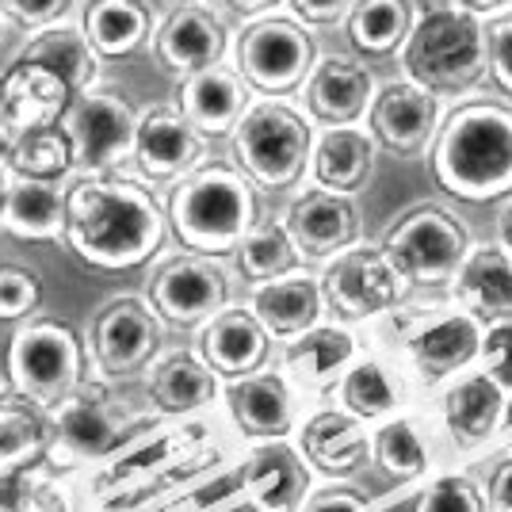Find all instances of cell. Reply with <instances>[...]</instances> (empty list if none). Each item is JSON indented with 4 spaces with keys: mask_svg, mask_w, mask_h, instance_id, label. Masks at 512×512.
I'll return each mask as SVG.
<instances>
[{
    "mask_svg": "<svg viewBox=\"0 0 512 512\" xmlns=\"http://www.w3.org/2000/svg\"><path fill=\"white\" fill-rule=\"evenodd\" d=\"M165 203L123 172H73L65 180L62 245L96 272H130L165 249Z\"/></svg>",
    "mask_w": 512,
    "mask_h": 512,
    "instance_id": "obj_1",
    "label": "cell"
},
{
    "mask_svg": "<svg viewBox=\"0 0 512 512\" xmlns=\"http://www.w3.org/2000/svg\"><path fill=\"white\" fill-rule=\"evenodd\" d=\"M428 169L440 192L463 203L512 195V104L478 96L444 111L428 146Z\"/></svg>",
    "mask_w": 512,
    "mask_h": 512,
    "instance_id": "obj_2",
    "label": "cell"
},
{
    "mask_svg": "<svg viewBox=\"0 0 512 512\" xmlns=\"http://www.w3.org/2000/svg\"><path fill=\"white\" fill-rule=\"evenodd\" d=\"M165 218L180 249L230 256L241 237L260 222V192L234 161H199L169 184Z\"/></svg>",
    "mask_w": 512,
    "mask_h": 512,
    "instance_id": "obj_3",
    "label": "cell"
},
{
    "mask_svg": "<svg viewBox=\"0 0 512 512\" xmlns=\"http://www.w3.org/2000/svg\"><path fill=\"white\" fill-rule=\"evenodd\" d=\"M46 421H50V451H46L50 467L85 474L107 463L111 455H119L138 432L157 425L161 413L138 409L115 390V383L88 375L69 394L46 406Z\"/></svg>",
    "mask_w": 512,
    "mask_h": 512,
    "instance_id": "obj_4",
    "label": "cell"
},
{
    "mask_svg": "<svg viewBox=\"0 0 512 512\" xmlns=\"http://www.w3.org/2000/svg\"><path fill=\"white\" fill-rule=\"evenodd\" d=\"M398 58L413 85L440 100H463L486 81V20L459 4L432 8L413 20Z\"/></svg>",
    "mask_w": 512,
    "mask_h": 512,
    "instance_id": "obj_5",
    "label": "cell"
},
{
    "mask_svg": "<svg viewBox=\"0 0 512 512\" xmlns=\"http://www.w3.org/2000/svg\"><path fill=\"white\" fill-rule=\"evenodd\" d=\"M314 123L291 96H253L230 130L234 165L256 184V192L299 188L310 165Z\"/></svg>",
    "mask_w": 512,
    "mask_h": 512,
    "instance_id": "obj_6",
    "label": "cell"
},
{
    "mask_svg": "<svg viewBox=\"0 0 512 512\" xmlns=\"http://www.w3.org/2000/svg\"><path fill=\"white\" fill-rule=\"evenodd\" d=\"M383 337L390 344V356L406 367L413 386H444L459 371L478 363L482 348V321L467 314L463 306L444 310H390Z\"/></svg>",
    "mask_w": 512,
    "mask_h": 512,
    "instance_id": "obj_7",
    "label": "cell"
},
{
    "mask_svg": "<svg viewBox=\"0 0 512 512\" xmlns=\"http://www.w3.org/2000/svg\"><path fill=\"white\" fill-rule=\"evenodd\" d=\"M318 58V39L291 12H264L249 16L230 35L226 62L253 88V96H291L299 92L302 77Z\"/></svg>",
    "mask_w": 512,
    "mask_h": 512,
    "instance_id": "obj_8",
    "label": "cell"
},
{
    "mask_svg": "<svg viewBox=\"0 0 512 512\" xmlns=\"http://www.w3.org/2000/svg\"><path fill=\"white\" fill-rule=\"evenodd\" d=\"M88 375H92L88 344L73 325L39 318V314L16 325L8 341V363H4V379L12 394L50 406Z\"/></svg>",
    "mask_w": 512,
    "mask_h": 512,
    "instance_id": "obj_9",
    "label": "cell"
},
{
    "mask_svg": "<svg viewBox=\"0 0 512 512\" xmlns=\"http://www.w3.org/2000/svg\"><path fill=\"white\" fill-rule=\"evenodd\" d=\"M379 249L409 279V287H444L470 253V230L448 207L417 203L390 222Z\"/></svg>",
    "mask_w": 512,
    "mask_h": 512,
    "instance_id": "obj_10",
    "label": "cell"
},
{
    "mask_svg": "<svg viewBox=\"0 0 512 512\" xmlns=\"http://www.w3.org/2000/svg\"><path fill=\"white\" fill-rule=\"evenodd\" d=\"M321 299L325 314L344 325L379 321L383 314L409 302V279L390 264L379 245H348L329 260H321Z\"/></svg>",
    "mask_w": 512,
    "mask_h": 512,
    "instance_id": "obj_11",
    "label": "cell"
},
{
    "mask_svg": "<svg viewBox=\"0 0 512 512\" xmlns=\"http://www.w3.org/2000/svg\"><path fill=\"white\" fill-rule=\"evenodd\" d=\"M165 321L150 306L146 295H115L96 310L88 325V363L92 375L107 383L134 379L161 356L165 344Z\"/></svg>",
    "mask_w": 512,
    "mask_h": 512,
    "instance_id": "obj_12",
    "label": "cell"
},
{
    "mask_svg": "<svg viewBox=\"0 0 512 512\" xmlns=\"http://www.w3.org/2000/svg\"><path fill=\"white\" fill-rule=\"evenodd\" d=\"M146 299L169 329L192 333L207 318H214L222 306H230L234 279L226 272L222 256L180 249L153 264L150 279H146Z\"/></svg>",
    "mask_w": 512,
    "mask_h": 512,
    "instance_id": "obj_13",
    "label": "cell"
},
{
    "mask_svg": "<svg viewBox=\"0 0 512 512\" xmlns=\"http://www.w3.org/2000/svg\"><path fill=\"white\" fill-rule=\"evenodd\" d=\"M58 123L69 134L77 172H123V165H130L138 111L115 88L92 85L77 92Z\"/></svg>",
    "mask_w": 512,
    "mask_h": 512,
    "instance_id": "obj_14",
    "label": "cell"
},
{
    "mask_svg": "<svg viewBox=\"0 0 512 512\" xmlns=\"http://www.w3.org/2000/svg\"><path fill=\"white\" fill-rule=\"evenodd\" d=\"M218 402L226 406L230 425L241 440H291L299 428V390L279 375V367H260L237 379H222Z\"/></svg>",
    "mask_w": 512,
    "mask_h": 512,
    "instance_id": "obj_15",
    "label": "cell"
},
{
    "mask_svg": "<svg viewBox=\"0 0 512 512\" xmlns=\"http://www.w3.org/2000/svg\"><path fill=\"white\" fill-rule=\"evenodd\" d=\"M444 100L428 88L413 85L409 77L375 85L371 107H367V130L371 138L394 157H425L432 134L440 127Z\"/></svg>",
    "mask_w": 512,
    "mask_h": 512,
    "instance_id": "obj_16",
    "label": "cell"
},
{
    "mask_svg": "<svg viewBox=\"0 0 512 512\" xmlns=\"http://www.w3.org/2000/svg\"><path fill=\"white\" fill-rule=\"evenodd\" d=\"M199 161H207V138L176 111L172 104H153L138 111L134 123V150L130 165L138 180L146 184H172L184 172H192Z\"/></svg>",
    "mask_w": 512,
    "mask_h": 512,
    "instance_id": "obj_17",
    "label": "cell"
},
{
    "mask_svg": "<svg viewBox=\"0 0 512 512\" xmlns=\"http://www.w3.org/2000/svg\"><path fill=\"white\" fill-rule=\"evenodd\" d=\"M279 222L291 234L306 264H321L363 237V218L356 199L341 192H325L318 184L295 195Z\"/></svg>",
    "mask_w": 512,
    "mask_h": 512,
    "instance_id": "obj_18",
    "label": "cell"
},
{
    "mask_svg": "<svg viewBox=\"0 0 512 512\" xmlns=\"http://www.w3.org/2000/svg\"><path fill=\"white\" fill-rule=\"evenodd\" d=\"M371 96H375L371 69L348 54H318L299 85V107L314 127L363 123Z\"/></svg>",
    "mask_w": 512,
    "mask_h": 512,
    "instance_id": "obj_19",
    "label": "cell"
},
{
    "mask_svg": "<svg viewBox=\"0 0 512 512\" xmlns=\"http://www.w3.org/2000/svg\"><path fill=\"white\" fill-rule=\"evenodd\" d=\"M505 390L493 383L486 371L467 367L440 390V421L448 432L451 448L467 459H478L497 448Z\"/></svg>",
    "mask_w": 512,
    "mask_h": 512,
    "instance_id": "obj_20",
    "label": "cell"
},
{
    "mask_svg": "<svg viewBox=\"0 0 512 512\" xmlns=\"http://www.w3.org/2000/svg\"><path fill=\"white\" fill-rule=\"evenodd\" d=\"M153 50H157V62L165 65L169 73L184 77V73L207 69L214 62H226V54H230V27L203 0L176 4L165 20H157Z\"/></svg>",
    "mask_w": 512,
    "mask_h": 512,
    "instance_id": "obj_21",
    "label": "cell"
},
{
    "mask_svg": "<svg viewBox=\"0 0 512 512\" xmlns=\"http://www.w3.org/2000/svg\"><path fill=\"white\" fill-rule=\"evenodd\" d=\"M279 356V375L295 386L299 394H325L348 371V363L360 356V337L344 321H325L310 325L306 333L283 341Z\"/></svg>",
    "mask_w": 512,
    "mask_h": 512,
    "instance_id": "obj_22",
    "label": "cell"
},
{
    "mask_svg": "<svg viewBox=\"0 0 512 512\" xmlns=\"http://www.w3.org/2000/svg\"><path fill=\"white\" fill-rule=\"evenodd\" d=\"M272 337L256 321L249 306H222L214 318H207L195 329V352L211 367L218 379H237L260 371L272 360Z\"/></svg>",
    "mask_w": 512,
    "mask_h": 512,
    "instance_id": "obj_23",
    "label": "cell"
},
{
    "mask_svg": "<svg viewBox=\"0 0 512 512\" xmlns=\"http://www.w3.org/2000/svg\"><path fill=\"white\" fill-rule=\"evenodd\" d=\"M253 100V88L241 81L230 62H214L207 69L184 73L176 81V111L192 123L203 138H226L241 111Z\"/></svg>",
    "mask_w": 512,
    "mask_h": 512,
    "instance_id": "obj_24",
    "label": "cell"
},
{
    "mask_svg": "<svg viewBox=\"0 0 512 512\" xmlns=\"http://www.w3.org/2000/svg\"><path fill=\"white\" fill-rule=\"evenodd\" d=\"M310 490L306 463L287 440H264L237 463V497L256 512H291Z\"/></svg>",
    "mask_w": 512,
    "mask_h": 512,
    "instance_id": "obj_25",
    "label": "cell"
},
{
    "mask_svg": "<svg viewBox=\"0 0 512 512\" xmlns=\"http://www.w3.org/2000/svg\"><path fill=\"white\" fill-rule=\"evenodd\" d=\"M333 390H337V406L360 417L363 425H379L386 417L406 413L417 386L409 383L406 367L383 352V356H356Z\"/></svg>",
    "mask_w": 512,
    "mask_h": 512,
    "instance_id": "obj_26",
    "label": "cell"
},
{
    "mask_svg": "<svg viewBox=\"0 0 512 512\" xmlns=\"http://www.w3.org/2000/svg\"><path fill=\"white\" fill-rule=\"evenodd\" d=\"M379 157V142L371 138L367 123H341V127H314L310 165L306 176L325 192L360 195L371 184Z\"/></svg>",
    "mask_w": 512,
    "mask_h": 512,
    "instance_id": "obj_27",
    "label": "cell"
},
{
    "mask_svg": "<svg viewBox=\"0 0 512 512\" xmlns=\"http://www.w3.org/2000/svg\"><path fill=\"white\" fill-rule=\"evenodd\" d=\"M295 440H299V455L306 467L325 474V478H341V474H352L356 467H363L371 432L348 409L321 406L299 417Z\"/></svg>",
    "mask_w": 512,
    "mask_h": 512,
    "instance_id": "obj_28",
    "label": "cell"
},
{
    "mask_svg": "<svg viewBox=\"0 0 512 512\" xmlns=\"http://www.w3.org/2000/svg\"><path fill=\"white\" fill-rule=\"evenodd\" d=\"M249 310L256 321L268 329L272 341H291L306 333L310 325L325 318V299H321V283L314 272H306V264L295 272H283L276 279H264L249 287Z\"/></svg>",
    "mask_w": 512,
    "mask_h": 512,
    "instance_id": "obj_29",
    "label": "cell"
},
{
    "mask_svg": "<svg viewBox=\"0 0 512 512\" xmlns=\"http://www.w3.org/2000/svg\"><path fill=\"white\" fill-rule=\"evenodd\" d=\"M146 371H150V379H146L150 409L161 417H195L203 409L218 406L222 379L203 363V356L195 348L165 352Z\"/></svg>",
    "mask_w": 512,
    "mask_h": 512,
    "instance_id": "obj_30",
    "label": "cell"
},
{
    "mask_svg": "<svg viewBox=\"0 0 512 512\" xmlns=\"http://www.w3.org/2000/svg\"><path fill=\"white\" fill-rule=\"evenodd\" d=\"M455 306L482 321L512 318V253L505 245H470L459 272L451 276Z\"/></svg>",
    "mask_w": 512,
    "mask_h": 512,
    "instance_id": "obj_31",
    "label": "cell"
},
{
    "mask_svg": "<svg viewBox=\"0 0 512 512\" xmlns=\"http://www.w3.org/2000/svg\"><path fill=\"white\" fill-rule=\"evenodd\" d=\"M0 96H4L8 123L20 134V130L58 123L69 100H73V88L65 85L54 69H46L43 62H31V58L16 54V62L0 73Z\"/></svg>",
    "mask_w": 512,
    "mask_h": 512,
    "instance_id": "obj_32",
    "label": "cell"
},
{
    "mask_svg": "<svg viewBox=\"0 0 512 512\" xmlns=\"http://www.w3.org/2000/svg\"><path fill=\"white\" fill-rule=\"evenodd\" d=\"M367 455L390 482L417 486V482H425L428 474H436L440 448H436V436H432L425 417L398 413V417H386V421L375 425Z\"/></svg>",
    "mask_w": 512,
    "mask_h": 512,
    "instance_id": "obj_33",
    "label": "cell"
},
{
    "mask_svg": "<svg viewBox=\"0 0 512 512\" xmlns=\"http://www.w3.org/2000/svg\"><path fill=\"white\" fill-rule=\"evenodd\" d=\"M81 31L100 62H123L153 43L157 12L150 0H85Z\"/></svg>",
    "mask_w": 512,
    "mask_h": 512,
    "instance_id": "obj_34",
    "label": "cell"
},
{
    "mask_svg": "<svg viewBox=\"0 0 512 512\" xmlns=\"http://www.w3.org/2000/svg\"><path fill=\"white\" fill-rule=\"evenodd\" d=\"M65 180L8 176L0 199V230L16 241H62Z\"/></svg>",
    "mask_w": 512,
    "mask_h": 512,
    "instance_id": "obj_35",
    "label": "cell"
},
{
    "mask_svg": "<svg viewBox=\"0 0 512 512\" xmlns=\"http://www.w3.org/2000/svg\"><path fill=\"white\" fill-rule=\"evenodd\" d=\"M46 451H50L46 406L12 390L0 394V482L20 478L23 470L46 463Z\"/></svg>",
    "mask_w": 512,
    "mask_h": 512,
    "instance_id": "obj_36",
    "label": "cell"
},
{
    "mask_svg": "<svg viewBox=\"0 0 512 512\" xmlns=\"http://www.w3.org/2000/svg\"><path fill=\"white\" fill-rule=\"evenodd\" d=\"M20 58H31V62H43L46 69H54L65 85L77 92L100 85V54L92 50V43L85 39L81 23L62 20L50 23V27H39L27 43H23Z\"/></svg>",
    "mask_w": 512,
    "mask_h": 512,
    "instance_id": "obj_37",
    "label": "cell"
},
{
    "mask_svg": "<svg viewBox=\"0 0 512 512\" xmlns=\"http://www.w3.org/2000/svg\"><path fill=\"white\" fill-rule=\"evenodd\" d=\"M417 20L413 0H352L344 35L360 58H394Z\"/></svg>",
    "mask_w": 512,
    "mask_h": 512,
    "instance_id": "obj_38",
    "label": "cell"
},
{
    "mask_svg": "<svg viewBox=\"0 0 512 512\" xmlns=\"http://www.w3.org/2000/svg\"><path fill=\"white\" fill-rule=\"evenodd\" d=\"M4 165L12 176H35V180H69L73 176V146L62 123L20 130L12 146L4 150Z\"/></svg>",
    "mask_w": 512,
    "mask_h": 512,
    "instance_id": "obj_39",
    "label": "cell"
},
{
    "mask_svg": "<svg viewBox=\"0 0 512 512\" xmlns=\"http://www.w3.org/2000/svg\"><path fill=\"white\" fill-rule=\"evenodd\" d=\"M230 256H234L237 272H241V279H245L249 287H253V283H264V279L283 276V272H295V268L306 264L279 218L276 222H264V218H260L253 230L237 241Z\"/></svg>",
    "mask_w": 512,
    "mask_h": 512,
    "instance_id": "obj_40",
    "label": "cell"
},
{
    "mask_svg": "<svg viewBox=\"0 0 512 512\" xmlns=\"http://www.w3.org/2000/svg\"><path fill=\"white\" fill-rule=\"evenodd\" d=\"M409 512H486V497L470 474L444 470V474H428Z\"/></svg>",
    "mask_w": 512,
    "mask_h": 512,
    "instance_id": "obj_41",
    "label": "cell"
},
{
    "mask_svg": "<svg viewBox=\"0 0 512 512\" xmlns=\"http://www.w3.org/2000/svg\"><path fill=\"white\" fill-rule=\"evenodd\" d=\"M43 276L23 264H0V321H27L43 310Z\"/></svg>",
    "mask_w": 512,
    "mask_h": 512,
    "instance_id": "obj_42",
    "label": "cell"
},
{
    "mask_svg": "<svg viewBox=\"0 0 512 512\" xmlns=\"http://www.w3.org/2000/svg\"><path fill=\"white\" fill-rule=\"evenodd\" d=\"M486 77L501 96L512 100V12L486 16Z\"/></svg>",
    "mask_w": 512,
    "mask_h": 512,
    "instance_id": "obj_43",
    "label": "cell"
},
{
    "mask_svg": "<svg viewBox=\"0 0 512 512\" xmlns=\"http://www.w3.org/2000/svg\"><path fill=\"white\" fill-rule=\"evenodd\" d=\"M478 371H486L501 390H512V318L486 321L482 348H478Z\"/></svg>",
    "mask_w": 512,
    "mask_h": 512,
    "instance_id": "obj_44",
    "label": "cell"
},
{
    "mask_svg": "<svg viewBox=\"0 0 512 512\" xmlns=\"http://www.w3.org/2000/svg\"><path fill=\"white\" fill-rule=\"evenodd\" d=\"M73 8L77 0H0V20L23 31H39V27L69 20Z\"/></svg>",
    "mask_w": 512,
    "mask_h": 512,
    "instance_id": "obj_45",
    "label": "cell"
},
{
    "mask_svg": "<svg viewBox=\"0 0 512 512\" xmlns=\"http://www.w3.org/2000/svg\"><path fill=\"white\" fill-rule=\"evenodd\" d=\"M299 512H375V505L360 490L321 486V490H306V497L299 501Z\"/></svg>",
    "mask_w": 512,
    "mask_h": 512,
    "instance_id": "obj_46",
    "label": "cell"
},
{
    "mask_svg": "<svg viewBox=\"0 0 512 512\" xmlns=\"http://www.w3.org/2000/svg\"><path fill=\"white\" fill-rule=\"evenodd\" d=\"M287 12L306 27H341L352 0H283Z\"/></svg>",
    "mask_w": 512,
    "mask_h": 512,
    "instance_id": "obj_47",
    "label": "cell"
},
{
    "mask_svg": "<svg viewBox=\"0 0 512 512\" xmlns=\"http://www.w3.org/2000/svg\"><path fill=\"white\" fill-rule=\"evenodd\" d=\"M482 497H486V512H512V451H505L490 467Z\"/></svg>",
    "mask_w": 512,
    "mask_h": 512,
    "instance_id": "obj_48",
    "label": "cell"
},
{
    "mask_svg": "<svg viewBox=\"0 0 512 512\" xmlns=\"http://www.w3.org/2000/svg\"><path fill=\"white\" fill-rule=\"evenodd\" d=\"M230 8H234L237 16H264V12H276V8H283V0H226Z\"/></svg>",
    "mask_w": 512,
    "mask_h": 512,
    "instance_id": "obj_49",
    "label": "cell"
},
{
    "mask_svg": "<svg viewBox=\"0 0 512 512\" xmlns=\"http://www.w3.org/2000/svg\"><path fill=\"white\" fill-rule=\"evenodd\" d=\"M497 448L512 451V390H505V409H501V428H497Z\"/></svg>",
    "mask_w": 512,
    "mask_h": 512,
    "instance_id": "obj_50",
    "label": "cell"
},
{
    "mask_svg": "<svg viewBox=\"0 0 512 512\" xmlns=\"http://www.w3.org/2000/svg\"><path fill=\"white\" fill-rule=\"evenodd\" d=\"M459 8H467V12H474V16H493V12H505L512 0H455Z\"/></svg>",
    "mask_w": 512,
    "mask_h": 512,
    "instance_id": "obj_51",
    "label": "cell"
},
{
    "mask_svg": "<svg viewBox=\"0 0 512 512\" xmlns=\"http://www.w3.org/2000/svg\"><path fill=\"white\" fill-rule=\"evenodd\" d=\"M497 245H505L512 253V199L501 207V214H497Z\"/></svg>",
    "mask_w": 512,
    "mask_h": 512,
    "instance_id": "obj_52",
    "label": "cell"
},
{
    "mask_svg": "<svg viewBox=\"0 0 512 512\" xmlns=\"http://www.w3.org/2000/svg\"><path fill=\"white\" fill-rule=\"evenodd\" d=\"M12 138H16V130H12V123H8V115H4V96H0V157H4V150L12 146Z\"/></svg>",
    "mask_w": 512,
    "mask_h": 512,
    "instance_id": "obj_53",
    "label": "cell"
},
{
    "mask_svg": "<svg viewBox=\"0 0 512 512\" xmlns=\"http://www.w3.org/2000/svg\"><path fill=\"white\" fill-rule=\"evenodd\" d=\"M8 176H12V172H8L4 157H0V199H4V188H8Z\"/></svg>",
    "mask_w": 512,
    "mask_h": 512,
    "instance_id": "obj_54",
    "label": "cell"
},
{
    "mask_svg": "<svg viewBox=\"0 0 512 512\" xmlns=\"http://www.w3.org/2000/svg\"><path fill=\"white\" fill-rule=\"evenodd\" d=\"M0 394H8V379L4 375H0Z\"/></svg>",
    "mask_w": 512,
    "mask_h": 512,
    "instance_id": "obj_55",
    "label": "cell"
},
{
    "mask_svg": "<svg viewBox=\"0 0 512 512\" xmlns=\"http://www.w3.org/2000/svg\"><path fill=\"white\" fill-rule=\"evenodd\" d=\"M176 4H195V0H176Z\"/></svg>",
    "mask_w": 512,
    "mask_h": 512,
    "instance_id": "obj_56",
    "label": "cell"
},
{
    "mask_svg": "<svg viewBox=\"0 0 512 512\" xmlns=\"http://www.w3.org/2000/svg\"><path fill=\"white\" fill-rule=\"evenodd\" d=\"M0 27H4V20H0Z\"/></svg>",
    "mask_w": 512,
    "mask_h": 512,
    "instance_id": "obj_57",
    "label": "cell"
}]
</instances>
